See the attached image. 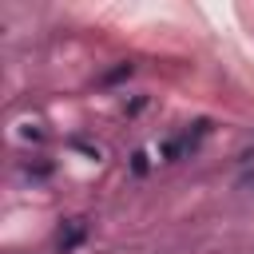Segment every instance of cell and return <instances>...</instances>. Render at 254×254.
I'll list each match as a JSON object with an SVG mask.
<instances>
[{
	"mask_svg": "<svg viewBox=\"0 0 254 254\" xmlns=\"http://www.w3.org/2000/svg\"><path fill=\"white\" fill-rule=\"evenodd\" d=\"M83 238H87V226H83L79 218H71V222L60 226V234H56V250H60V254H75V250L83 246Z\"/></svg>",
	"mask_w": 254,
	"mask_h": 254,
	"instance_id": "1",
	"label": "cell"
}]
</instances>
